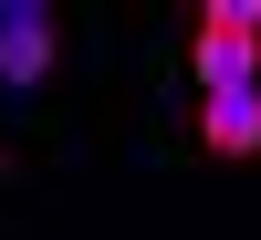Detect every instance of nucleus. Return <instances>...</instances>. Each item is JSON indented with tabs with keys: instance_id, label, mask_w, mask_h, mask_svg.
Segmentation results:
<instances>
[{
	"instance_id": "1",
	"label": "nucleus",
	"mask_w": 261,
	"mask_h": 240,
	"mask_svg": "<svg viewBox=\"0 0 261 240\" xmlns=\"http://www.w3.org/2000/svg\"><path fill=\"white\" fill-rule=\"evenodd\" d=\"M199 94L261 84V0H199Z\"/></svg>"
},
{
	"instance_id": "3",
	"label": "nucleus",
	"mask_w": 261,
	"mask_h": 240,
	"mask_svg": "<svg viewBox=\"0 0 261 240\" xmlns=\"http://www.w3.org/2000/svg\"><path fill=\"white\" fill-rule=\"evenodd\" d=\"M53 73V11L42 0H0V84Z\"/></svg>"
},
{
	"instance_id": "2",
	"label": "nucleus",
	"mask_w": 261,
	"mask_h": 240,
	"mask_svg": "<svg viewBox=\"0 0 261 240\" xmlns=\"http://www.w3.org/2000/svg\"><path fill=\"white\" fill-rule=\"evenodd\" d=\"M199 146H209V157H261V84L199 94Z\"/></svg>"
}]
</instances>
